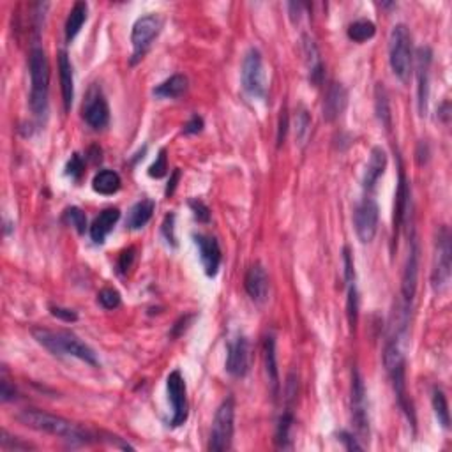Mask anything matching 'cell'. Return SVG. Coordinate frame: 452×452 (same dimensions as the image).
<instances>
[{"label": "cell", "instance_id": "cell-1", "mask_svg": "<svg viewBox=\"0 0 452 452\" xmlns=\"http://www.w3.org/2000/svg\"><path fill=\"white\" fill-rule=\"evenodd\" d=\"M18 421L23 426H27V428L34 429V431L59 436V439L71 444L85 446V444H91L92 439H94L92 433L88 431V429L81 428L80 424H74V422L67 421V419L64 417H59V415L35 410V408H27V410L20 412Z\"/></svg>", "mask_w": 452, "mask_h": 452}, {"label": "cell", "instance_id": "cell-2", "mask_svg": "<svg viewBox=\"0 0 452 452\" xmlns=\"http://www.w3.org/2000/svg\"><path fill=\"white\" fill-rule=\"evenodd\" d=\"M32 336L50 354L60 355V357L69 355V357H76L91 366L99 364L95 352L88 344H85L80 337L67 332V330H52L35 327V329H32Z\"/></svg>", "mask_w": 452, "mask_h": 452}, {"label": "cell", "instance_id": "cell-3", "mask_svg": "<svg viewBox=\"0 0 452 452\" xmlns=\"http://www.w3.org/2000/svg\"><path fill=\"white\" fill-rule=\"evenodd\" d=\"M28 69H30V110L35 117H45L48 112L50 92V62L42 48H32L28 55Z\"/></svg>", "mask_w": 452, "mask_h": 452}, {"label": "cell", "instance_id": "cell-4", "mask_svg": "<svg viewBox=\"0 0 452 452\" xmlns=\"http://www.w3.org/2000/svg\"><path fill=\"white\" fill-rule=\"evenodd\" d=\"M412 35L405 23L394 25L389 37V62L394 76L407 83L412 74Z\"/></svg>", "mask_w": 452, "mask_h": 452}, {"label": "cell", "instance_id": "cell-5", "mask_svg": "<svg viewBox=\"0 0 452 452\" xmlns=\"http://www.w3.org/2000/svg\"><path fill=\"white\" fill-rule=\"evenodd\" d=\"M233 422H235V400L231 396H228L226 400L219 405L218 412H216L214 415L209 449L214 452H223L230 449L231 440H233V428H235Z\"/></svg>", "mask_w": 452, "mask_h": 452}, {"label": "cell", "instance_id": "cell-6", "mask_svg": "<svg viewBox=\"0 0 452 452\" xmlns=\"http://www.w3.org/2000/svg\"><path fill=\"white\" fill-rule=\"evenodd\" d=\"M163 27V20L158 14L151 13L145 16L138 18L131 30V45H133V59L131 64H137L145 57L149 48L152 46V41L159 35Z\"/></svg>", "mask_w": 452, "mask_h": 452}, {"label": "cell", "instance_id": "cell-7", "mask_svg": "<svg viewBox=\"0 0 452 452\" xmlns=\"http://www.w3.org/2000/svg\"><path fill=\"white\" fill-rule=\"evenodd\" d=\"M451 267H452V245H451V233L447 226H442L436 238V251H435V263H433L431 272V284L436 294H442L449 286L451 279Z\"/></svg>", "mask_w": 452, "mask_h": 452}, {"label": "cell", "instance_id": "cell-8", "mask_svg": "<svg viewBox=\"0 0 452 452\" xmlns=\"http://www.w3.org/2000/svg\"><path fill=\"white\" fill-rule=\"evenodd\" d=\"M242 87L251 98H265V71H263L262 53L256 48H249L244 55L241 67Z\"/></svg>", "mask_w": 452, "mask_h": 452}, {"label": "cell", "instance_id": "cell-9", "mask_svg": "<svg viewBox=\"0 0 452 452\" xmlns=\"http://www.w3.org/2000/svg\"><path fill=\"white\" fill-rule=\"evenodd\" d=\"M378 219H380V209L378 204L373 200L371 197H366L361 204L357 205L354 212V225L355 233H357L359 241L362 244H368L375 238L376 231H378Z\"/></svg>", "mask_w": 452, "mask_h": 452}, {"label": "cell", "instance_id": "cell-10", "mask_svg": "<svg viewBox=\"0 0 452 452\" xmlns=\"http://www.w3.org/2000/svg\"><path fill=\"white\" fill-rule=\"evenodd\" d=\"M166 390H168V400L172 403V426L179 428L187 421V396H186V382L179 369L172 371L166 380Z\"/></svg>", "mask_w": 452, "mask_h": 452}, {"label": "cell", "instance_id": "cell-11", "mask_svg": "<svg viewBox=\"0 0 452 452\" xmlns=\"http://www.w3.org/2000/svg\"><path fill=\"white\" fill-rule=\"evenodd\" d=\"M419 265H421V249H419L417 238H412L410 251H408L407 263H405L403 277H401V294H403L405 308L407 309L415 299V294H417Z\"/></svg>", "mask_w": 452, "mask_h": 452}, {"label": "cell", "instance_id": "cell-12", "mask_svg": "<svg viewBox=\"0 0 452 452\" xmlns=\"http://www.w3.org/2000/svg\"><path fill=\"white\" fill-rule=\"evenodd\" d=\"M352 419H354L355 429L361 436L369 435V419L368 405H366V387L361 375L355 369L352 378Z\"/></svg>", "mask_w": 452, "mask_h": 452}, {"label": "cell", "instance_id": "cell-13", "mask_svg": "<svg viewBox=\"0 0 452 452\" xmlns=\"http://www.w3.org/2000/svg\"><path fill=\"white\" fill-rule=\"evenodd\" d=\"M249 362H251V350H249V341L244 336L235 337L228 343L226 348V371L231 376H245L249 371Z\"/></svg>", "mask_w": 452, "mask_h": 452}, {"label": "cell", "instance_id": "cell-14", "mask_svg": "<svg viewBox=\"0 0 452 452\" xmlns=\"http://www.w3.org/2000/svg\"><path fill=\"white\" fill-rule=\"evenodd\" d=\"M433 53L428 46L417 50V103L419 113L426 115L429 99V69H431Z\"/></svg>", "mask_w": 452, "mask_h": 452}, {"label": "cell", "instance_id": "cell-15", "mask_svg": "<svg viewBox=\"0 0 452 452\" xmlns=\"http://www.w3.org/2000/svg\"><path fill=\"white\" fill-rule=\"evenodd\" d=\"M195 244L198 245V251H200V260L205 274L209 277H214L218 274L219 265H221V248H219L218 238L212 237V235L197 233L195 235Z\"/></svg>", "mask_w": 452, "mask_h": 452}, {"label": "cell", "instance_id": "cell-16", "mask_svg": "<svg viewBox=\"0 0 452 452\" xmlns=\"http://www.w3.org/2000/svg\"><path fill=\"white\" fill-rule=\"evenodd\" d=\"M83 119L92 129H103L110 122V106L101 92H92L83 106Z\"/></svg>", "mask_w": 452, "mask_h": 452}, {"label": "cell", "instance_id": "cell-17", "mask_svg": "<svg viewBox=\"0 0 452 452\" xmlns=\"http://www.w3.org/2000/svg\"><path fill=\"white\" fill-rule=\"evenodd\" d=\"M244 288L251 301L263 304L269 295V277H267L265 269L260 263H255L248 269L244 277Z\"/></svg>", "mask_w": 452, "mask_h": 452}, {"label": "cell", "instance_id": "cell-18", "mask_svg": "<svg viewBox=\"0 0 452 452\" xmlns=\"http://www.w3.org/2000/svg\"><path fill=\"white\" fill-rule=\"evenodd\" d=\"M348 103V92L341 83H332L327 88L325 99H323V119L327 122H334L341 113L344 112Z\"/></svg>", "mask_w": 452, "mask_h": 452}, {"label": "cell", "instance_id": "cell-19", "mask_svg": "<svg viewBox=\"0 0 452 452\" xmlns=\"http://www.w3.org/2000/svg\"><path fill=\"white\" fill-rule=\"evenodd\" d=\"M59 76H60V92H62L64 110L69 112L74 99V80H73V64L66 52L59 53Z\"/></svg>", "mask_w": 452, "mask_h": 452}, {"label": "cell", "instance_id": "cell-20", "mask_svg": "<svg viewBox=\"0 0 452 452\" xmlns=\"http://www.w3.org/2000/svg\"><path fill=\"white\" fill-rule=\"evenodd\" d=\"M302 53H304V60H306V66H308L309 71V80L313 81V85H322L323 80V64L322 59H320V52H318V46L315 45L309 35H304L302 37Z\"/></svg>", "mask_w": 452, "mask_h": 452}, {"label": "cell", "instance_id": "cell-21", "mask_svg": "<svg viewBox=\"0 0 452 452\" xmlns=\"http://www.w3.org/2000/svg\"><path fill=\"white\" fill-rule=\"evenodd\" d=\"M120 218V211L115 207L105 209L103 212H99L98 218L92 221L91 225V238L95 242V244H103L108 237L110 231L113 230V226L117 225Z\"/></svg>", "mask_w": 452, "mask_h": 452}, {"label": "cell", "instance_id": "cell-22", "mask_svg": "<svg viewBox=\"0 0 452 452\" xmlns=\"http://www.w3.org/2000/svg\"><path fill=\"white\" fill-rule=\"evenodd\" d=\"M387 168V154L382 147H375L369 156L368 168L364 173V187L366 190H375V186L378 184L380 177L386 173Z\"/></svg>", "mask_w": 452, "mask_h": 452}, {"label": "cell", "instance_id": "cell-23", "mask_svg": "<svg viewBox=\"0 0 452 452\" xmlns=\"http://www.w3.org/2000/svg\"><path fill=\"white\" fill-rule=\"evenodd\" d=\"M408 204H410V187H408L407 177L401 172L400 186H398L396 191V205H394V237H398L400 228L405 223V218H407Z\"/></svg>", "mask_w": 452, "mask_h": 452}, {"label": "cell", "instance_id": "cell-24", "mask_svg": "<svg viewBox=\"0 0 452 452\" xmlns=\"http://www.w3.org/2000/svg\"><path fill=\"white\" fill-rule=\"evenodd\" d=\"M263 361H265L267 378L272 386L274 398L277 396L279 390V371H277V359H276V341L272 336H267L263 341Z\"/></svg>", "mask_w": 452, "mask_h": 452}, {"label": "cell", "instance_id": "cell-25", "mask_svg": "<svg viewBox=\"0 0 452 452\" xmlns=\"http://www.w3.org/2000/svg\"><path fill=\"white\" fill-rule=\"evenodd\" d=\"M156 204L152 200H140L131 207L129 214H127L126 225L129 230H140L151 221L152 214H154Z\"/></svg>", "mask_w": 452, "mask_h": 452}, {"label": "cell", "instance_id": "cell-26", "mask_svg": "<svg viewBox=\"0 0 452 452\" xmlns=\"http://www.w3.org/2000/svg\"><path fill=\"white\" fill-rule=\"evenodd\" d=\"M187 91V78L184 74H173L168 80H165L163 83H159L158 87L152 91V94L156 98L163 99H177Z\"/></svg>", "mask_w": 452, "mask_h": 452}, {"label": "cell", "instance_id": "cell-27", "mask_svg": "<svg viewBox=\"0 0 452 452\" xmlns=\"http://www.w3.org/2000/svg\"><path fill=\"white\" fill-rule=\"evenodd\" d=\"M122 186V180L120 175L113 170H101V172L95 173L94 180H92V187H94L95 193L99 195H115L117 191Z\"/></svg>", "mask_w": 452, "mask_h": 452}, {"label": "cell", "instance_id": "cell-28", "mask_svg": "<svg viewBox=\"0 0 452 452\" xmlns=\"http://www.w3.org/2000/svg\"><path fill=\"white\" fill-rule=\"evenodd\" d=\"M87 4L85 2H76L73 6V9L69 11V16L66 20V41L71 42L78 34H80L81 27H83L85 20H87Z\"/></svg>", "mask_w": 452, "mask_h": 452}, {"label": "cell", "instance_id": "cell-29", "mask_svg": "<svg viewBox=\"0 0 452 452\" xmlns=\"http://www.w3.org/2000/svg\"><path fill=\"white\" fill-rule=\"evenodd\" d=\"M291 424H294V414L288 408L283 415H281L279 422H277V429H276V444L279 449H290V429Z\"/></svg>", "mask_w": 452, "mask_h": 452}, {"label": "cell", "instance_id": "cell-30", "mask_svg": "<svg viewBox=\"0 0 452 452\" xmlns=\"http://www.w3.org/2000/svg\"><path fill=\"white\" fill-rule=\"evenodd\" d=\"M376 34V27L369 20H357L348 27V37L355 42H364Z\"/></svg>", "mask_w": 452, "mask_h": 452}, {"label": "cell", "instance_id": "cell-31", "mask_svg": "<svg viewBox=\"0 0 452 452\" xmlns=\"http://www.w3.org/2000/svg\"><path fill=\"white\" fill-rule=\"evenodd\" d=\"M433 410H435L436 419H439V424H442V428L449 429L451 428L449 403H447V398L442 389H435V393H433Z\"/></svg>", "mask_w": 452, "mask_h": 452}, {"label": "cell", "instance_id": "cell-32", "mask_svg": "<svg viewBox=\"0 0 452 452\" xmlns=\"http://www.w3.org/2000/svg\"><path fill=\"white\" fill-rule=\"evenodd\" d=\"M376 115H378L380 124H382L386 129H390V106L389 99H387L386 88L382 87V83L376 85Z\"/></svg>", "mask_w": 452, "mask_h": 452}, {"label": "cell", "instance_id": "cell-33", "mask_svg": "<svg viewBox=\"0 0 452 452\" xmlns=\"http://www.w3.org/2000/svg\"><path fill=\"white\" fill-rule=\"evenodd\" d=\"M309 133H311V117L306 110H301L295 117V138H297L299 145H306Z\"/></svg>", "mask_w": 452, "mask_h": 452}, {"label": "cell", "instance_id": "cell-34", "mask_svg": "<svg viewBox=\"0 0 452 452\" xmlns=\"http://www.w3.org/2000/svg\"><path fill=\"white\" fill-rule=\"evenodd\" d=\"M64 221L73 228H76L78 233H85V228H87V218H85L83 211H80L78 207H69L64 212Z\"/></svg>", "mask_w": 452, "mask_h": 452}, {"label": "cell", "instance_id": "cell-35", "mask_svg": "<svg viewBox=\"0 0 452 452\" xmlns=\"http://www.w3.org/2000/svg\"><path fill=\"white\" fill-rule=\"evenodd\" d=\"M348 323H350V329L355 330L359 318V299H357V290H355V283L348 284Z\"/></svg>", "mask_w": 452, "mask_h": 452}, {"label": "cell", "instance_id": "cell-36", "mask_svg": "<svg viewBox=\"0 0 452 452\" xmlns=\"http://www.w3.org/2000/svg\"><path fill=\"white\" fill-rule=\"evenodd\" d=\"M98 301L105 309H117L120 306V294L115 288H103L98 295Z\"/></svg>", "mask_w": 452, "mask_h": 452}, {"label": "cell", "instance_id": "cell-37", "mask_svg": "<svg viewBox=\"0 0 452 452\" xmlns=\"http://www.w3.org/2000/svg\"><path fill=\"white\" fill-rule=\"evenodd\" d=\"M85 172V165H83V159H81L80 154H73L71 159L67 161L66 165V175H69L71 179L74 180H80L81 175Z\"/></svg>", "mask_w": 452, "mask_h": 452}, {"label": "cell", "instance_id": "cell-38", "mask_svg": "<svg viewBox=\"0 0 452 452\" xmlns=\"http://www.w3.org/2000/svg\"><path fill=\"white\" fill-rule=\"evenodd\" d=\"M166 172H168V161H166V151L163 149V151L159 152L158 159L154 161V165L149 168V175H151L152 179H161V177L166 175Z\"/></svg>", "mask_w": 452, "mask_h": 452}, {"label": "cell", "instance_id": "cell-39", "mask_svg": "<svg viewBox=\"0 0 452 452\" xmlns=\"http://www.w3.org/2000/svg\"><path fill=\"white\" fill-rule=\"evenodd\" d=\"M134 256H137V249L134 248H127V249H124L122 253H120V256H119V272L120 274H126L127 270L133 267Z\"/></svg>", "mask_w": 452, "mask_h": 452}, {"label": "cell", "instance_id": "cell-40", "mask_svg": "<svg viewBox=\"0 0 452 452\" xmlns=\"http://www.w3.org/2000/svg\"><path fill=\"white\" fill-rule=\"evenodd\" d=\"M190 207L193 209L195 218H197L198 221L207 223L209 219H211V211H209V207L204 204V202H200V200H191V202H190Z\"/></svg>", "mask_w": 452, "mask_h": 452}, {"label": "cell", "instance_id": "cell-41", "mask_svg": "<svg viewBox=\"0 0 452 452\" xmlns=\"http://www.w3.org/2000/svg\"><path fill=\"white\" fill-rule=\"evenodd\" d=\"M343 262H344V279L348 284L355 283V269H354V260H352L350 248L343 249Z\"/></svg>", "mask_w": 452, "mask_h": 452}, {"label": "cell", "instance_id": "cell-42", "mask_svg": "<svg viewBox=\"0 0 452 452\" xmlns=\"http://www.w3.org/2000/svg\"><path fill=\"white\" fill-rule=\"evenodd\" d=\"M50 311L55 318L62 320V322H76L78 315L73 311V309H67V308H60V306H50Z\"/></svg>", "mask_w": 452, "mask_h": 452}, {"label": "cell", "instance_id": "cell-43", "mask_svg": "<svg viewBox=\"0 0 452 452\" xmlns=\"http://www.w3.org/2000/svg\"><path fill=\"white\" fill-rule=\"evenodd\" d=\"M173 221H175V216L168 214L165 218V223H163V233H165L166 241L172 245H175V226H173Z\"/></svg>", "mask_w": 452, "mask_h": 452}, {"label": "cell", "instance_id": "cell-44", "mask_svg": "<svg viewBox=\"0 0 452 452\" xmlns=\"http://www.w3.org/2000/svg\"><path fill=\"white\" fill-rule=\"evenodd\" d=\"M202 129H204V119L198 115L191 117V119L186 122V126H184V133L186 134H197L200 133Z\"/></svg>", "mask_w": 452, "mask_h": 452}, {"label": "cell", "instance_id": "cell-45", "mask_svg": "<svg viewBox=\"0 0 452 452\" xmlns=\"http://www.w3.org/2000/svg\"><path fill=\"white\" fill-rule=\"evenodd\" d=\"M341 442L344 444V447H347L348 451H362V446L357 442V439H355L354 435H350V433H341Z\"/></svg>", "mask_w": 452, "mask_h": 452}, {"label": "cell", "instance_id": "cell-46", "mask_svg": "<svg viewBox=\"0 0 452 452\" xmlns=\"http://www.w3.org/2000/svg\"><path fill=\"white\" fill-rule=\"evenodd\" d=\"M14 394H16L14 387H11L7 380H2V393H0V396H2L4 403H7V401L14 400Z\"/></svg>", "mask_w": 452, "mask_h": 452}, {"label": "cell", "instance_id": "cell-47", "mask_svg": "<svg viewBox=\"0 0 452 452\" xmlns=\"http://www.w3.org/2000/svg\"><path fill=\"white\" fill-rule=\"evenodd\" d=\"M283 115H281V120H279V131H277V145L283 144L284 140V134H286V112H281Z\"/></svg>", "mask_w": 452, "mask_h": 452}, {"label": "cell", "instance_id": "cell-48", "mask_svg": "<svg viewBox=\"0 0 452 452\" xmlns=\"http://www.w3.org/2000/svg\"><path fill=\"white\" fill-rule=\"evenodd\" d=\"M179 179H180V170L177 168V170H173V173H172V179H170V182H168V187H166V197H170V195H173V191H175V187H177V182H179Z\"/></svg>", "mask_w": 452, "mask_h": 452}]
</instances>
